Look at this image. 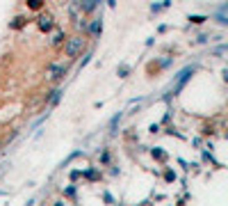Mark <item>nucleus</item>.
Instances as JSON below:
<instances>
[{
    "label": "nucleus",
    "mask_w": 228,
    "mask_h": 206,
    "mask_svg": "<svg viewBox=\"0 0 228 206\" xmlns=\"http://www.w3.org/2000/svg\"><path fill=\"white\" fill-rule=\"evenodd\" d=\"M93 5H96V0H80V7H82L85 11H91Z\"/></svg>",
    "instance_id": "3"
},
{
    "label": "nucleus",
    "mask_w": 228,
    "mask_h": 206,
    "mask_svg": "<svg viewBox=\"0 0 228 206\" xmlns=\"http://www.w3.org/2000/svg\"><path fill=\"white\" fill-rule=\"evenodd\" d=\"M41 28H44V30L50 28V16H44V19H41Z\"/></svg>",
    "instance_id": "5"
},
{
    "label": "nucleus",
    "mask_w": 228,
    "mask_h": 206,
    "mask_svg": "<svg viewBox=\"0 0 228 206\" xmlns=\"http://www.w3.org/2000/svg\"><path fill=\"white\" fill-rule=\"evenodd\" d=\"M89 32H91V34H98V32H101V21H93L91 28H89Z\"/></svg>",
    "instance_id": "4"
},
{
    "label": "nucleus",
    "mask_w": 228,
    "mask_h": 206,
    "mask_svg": "<svg viewBox=\"0 0 228 206\" xmlns=\"http://www.w3.org/2000/svg\"><path fill=\"white\" fill-rule=\"evenodd\" d=\"M66 55L68 57H75L80 50H82V37H73V39H68V44H66Z\"/></svg>",
    "instance_id": "1"
},
{
    "label": "nucleus",
    "mask_w": 228,
    "mask_h": 206,
    "mask_svg": "<svg viewBox=\"0 0 228 206\" xmlns=\"http://www.w3.org/2000/svg\"><path fill=\"white\" fill-rule=\"evenodd\" d=\"M64 71H66V69H64L62 64H52L50 67V78H62Z\"/></svg>",
    "instance_id": "2"
}]
</instances>
